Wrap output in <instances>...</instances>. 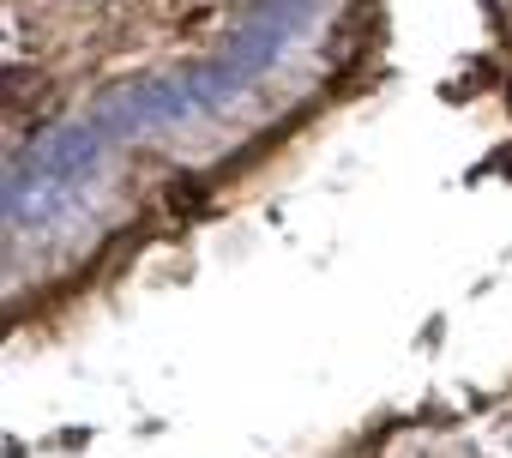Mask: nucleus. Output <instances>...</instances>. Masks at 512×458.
<instances>
[{
    "mask_svg": "<svg viewBox=\"0 0 512 458\" xmlns=\"http://www.w3.org/2000/svg\"><path fill=\"white\" fill-rule=\"evenodd\" d=\"M205 109L193 103L187 79H145V85H127L115 97H103L97 109V127L127 139V133H163V127H181V121H199Z\"/></svg>",
    "mask_w": 512,
    "mask_h": 458,
    "instance_id": "1",
    "label": "nucleus"
},
{
    "mask_svg": "<svg viewBox=\"0 0 512 458\" xmlns=\"http://www.w3.org/2000/svg\"><path fill=\"white\" fill-rule=\"evenodd\" d=\"M103 151H109V133L97 121H67V127H49L43 139H31V151L19 157L25 169L49 175V181H67V187H85L97 169H103Z\"/></svg>",
    "mask_w": 512,
    "mask_h": 458,
    "instance_id": "2",
    "label": "nucleus"
},
{
    "mask_svg": "<svg viewBox=\"0 0 512 458\" xmlns=\"http://www.w3.org/2000/svg\"><path fill=\"white\" fill-rule=\"evenodd\" d=\"M302 37V25L296 19H284V13H272V7H260V13H253L235 37H229V61L247 73V79H260V73H272L278 61H284V49Z\"/></svg>",
    "mask_w": 512,
    "mask_h": 458,
    "instance_id": "3",
    "label": "nucleus"
},
{
    "mask_svg": "<svg viewBox=\"0 0 512 458\" xmlns=\"http://www.w3.org/2000/svg\"><path fill=\"white\" fill-rule=\"evenodd\" d=\"M187 91H193V103H199L205 115H217V109H229V103L247 91V73H241L229 55H217V61H205V67L187 73Z\"/></svg>",
    "mask_w": 512,
    "mask_h": 458,
    "instance_id": "4",
    "label": "nucleus"
}]
</instances>
